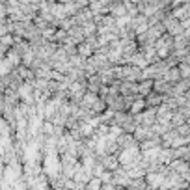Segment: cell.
<instances>
[{
  "label": "cell",
  "mask_w": 190,
  "mask_h": 190,
  "mask_svg": "<svg viewBox=\"0 0 190 190\" xmlns=\"http://www.w3.org/2000/svg\"><path fill=\"white\" fill-rule=\"evenodd\" d=\"M179 71H181V76H183V78H186V76H188V65H186V63H183V65L179 67Z\"/></svg>",
  "instance_id": "cell-2"
},
{
  "label": "cell",
  "mask_w": 190,
  "mask_h": 190,
  "mask_svg": "<svg viewBox=\"0 0 190 190\" xmlns=\"http://www.w3.org/2000/svg\"><path fill=\"white\" fill-rule=\"evenodd\" d=\"M110 9H112V13H114L116 17H121V15H125V13H127V11H125V6H121V4H116V6H112Z\"/></svg>",
  "instance_id": "cell-1"
},
{
  "label": "cell",
  "mask_w": 190,
  "mask_h": 190,
  "mask_svg": "<svg viewBox=\"0 0 190 190\" xmlns=\"http://www.w3.org/2000/svg\"><path fill=\"white\" fill-rule=\"evenodd\" d=\"M90 186H91V188H95V186H101V181H91V183H90Z\"/></svg>",
  "instance_id": "cell-3"
}]
</instances>
